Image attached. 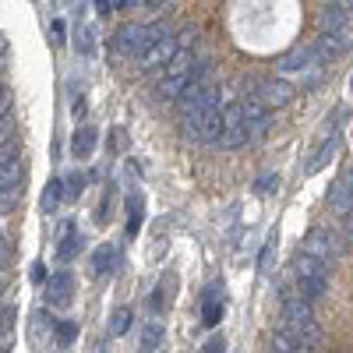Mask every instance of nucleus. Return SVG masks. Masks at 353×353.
Segmentation results:
<instances>
[{
  "mask_svg": "<svg viewBox=\"0 0 353 353\" xmlns=\"http://www.w3.org/2000/svg\"><path fill=\"white\" fill-rule=\"evenodd\" d=\"M276 188H279V176H276V173H261L258 181H254V191H258V194H269V191H276Z\"/></svg>",
  "mask_w": 353,
  "mask_h": 353,
  "instance_id": "obj_27",
  "label": "nucleus"
},
{
  "mask_svg": "<svg viewBox=\"0 0 353 353\" xmlns=\"http://www.w3.org/2000/svg\"><path fill=\"white\" fill-rule=\"evenodd\" d=\"M4 343H8V332H4V329H0V350H4Z\"/></svg>",
  "mask_w": 353,
  "mask_h": 353,
  "instance_id": "obj_40",
  "label": "nucleus"
},
{
  "mask_svg": "<svg viewBox=\"0 0 353 353\" xmlns=\"http://www.w3.org/2000/svg\"><path fill=\"white\" fill-rule=\"evenodd\" d=\"M258 96L265 99V106H286L293 99V88L283 81V78H265L258 85Z\"/></svg>",
  "mask_w": 353,
  "mask_h": 353,
  "instance_id": "obj_8",
  "label": "nucleus"
},
{
  "mask_svg": "<svg viewBox=\"0 0 353 353\" xmlns=\"http://www.w3.org/2000/svg\"><path fill=\"white\" fill-rule=\"evenodd\" d=\"M121 8H131V0H110V11H121Z\"/></svg>",
  "mask_w": 353,
  "mask_h": 353,
  "instance_id": "obj_36",
  "label": "nucleus"
},
{
  "mask_svg": "<svg viewBox=\"0 0 353 353\" xmlns=\"http://www.w3.org/2000/svg\"><path fill=\"white\" fill-rule=\"evenodd\" d=\"M11 110V88L4 85V81H0V117H4Z\"/></svg>",
  "mask_w": 353,
  "mask_h": 353,
  "instance_id": "obj_33",
  "label": "nucleus"
},
{
  "mask_svg": "<svg viewBox=\"0 0 353 353\" xmlns=\"http://www.w3.org/2000/svg\"><path fill=\"white\" fill-rule=\"evenodd\" d=\"M346 21H350V11L339 4H325L318 11V32H339V28H346Z\"/></svg>",
  "mask_w": 353,
  "mask_h": 353,
  "instance_id": "obj_9",
  "label": "nucleus"
},
{
  "mask_svg": "<svg viewBox=\"0 0 353 353\" xmlns=\"http://www.w3.org/2000/svg\"><path fill=\"white\" fill-rule=\"evenodd\" d=\"M92 28H81V53H88V50H92Z\"/></svg>",
  "mask_w": 353,
  "mask_h": 353,
  "instance_id": "obj_35",
  "label": "nucleus"
},
{
  "mask_svg": "<svg viewBox=\"0 0 353 353\" xmlns=\"http://www.w3.org/2000/svg\"><path fill=\"white\" fill-rule=\"evenodd\" d=\"M336 149H339V138H332V141H321L318 145V152L307 159V166H304V173H318L321 166H325L332 156H336Z\"/></svg>",
  "mask_w": 353,
  "mask_h": 353,
  "instance_id": "obj_16",
  "label": "nucleus"
},
{
  "mask_svg": "<svg viewBox=\"0 0 353 353\" xmlns=\"http://www.w3.org/2000/svg\"><path fill=\"white\" fill-rule=\"evenodd\" d=\"M145 4H149V8H163V4H166V0H145Z\"/></svg>",
  "mask_w": 353,
  "mask_h": 353,
  "instance_id": "obj_38",
  "label": "nucleus"
},
{
  "mask_svg": "<svg viewBox=\"0 0 353 353\" xmlns=\"http://www.w3.org/2000/svg\"><path fill=\"white\" fill-rule=\"evenodd\" d=\"M350 92H353V78H350Z\"/></svg>",
  "mask_w": 353,
  "mask_h": 353,
  "instance_id": "obj_42",
  "label": "nucleus"
},
{
  "mask_svg": "<svg viewBox=\"0 0 353 353\" xmlns=\"http://www.w3.org/2000/svg\"><path fill=\"white\" fill-rule=\"evenodd\" d=\"M205 353H223L226 350V343H223V336H212V339H205V346H201Z\"/></svg>",
  "mask_w": 353,
  "mask_h": 353,
  "instance_id": "obj_32",
  "label": "nucleus"
},
{
  "mask_svg": "<svg viewBox=\"0 0 353 353\" xmlns=\"http://www.w3.org/2000/svg\"><path fill=\"white\" fill-rule=\"evenodd\" d=\"M219 318H223V307L216 304V286H209V293H205V311H201V321H205V325H216Z\"/></svg>",
  "mask_w": 353,
  "mask_h": 353,
  "instance_id": "obj_24",
  "label": "nucleus"
},
{
  "mask_svg": "<svg viewBox=\"0 0 353 353\" xmlns=\"http://www.w3.org/2000/svg\"><path fill=\"white\" fill-rule=\"evenodd\" d=\"M96 141H99V131L85 124V128H78L74 138H71V152H74L78 159H85V156H92V152H96Z\"/></svg>",
  "mask_w": 353,
  "mask_h": 353,
  "instance_id": "obj_10",
  "label": "nucleus"
},
{
  "mask_svg": "<svg viewBox=\"0 0 353 353\" xmlns=\"http://www.w3.org/2000/svg\"><path fill=\"white\" fill-rule=\"evenodd\" d=\"M194 39H198V28H194V25H184L181 32H176V46H184V50H191Z\"/></svg>",
  "mask_w": 353,
  "mask_h": 353,
  "instance_id": "obj_29",
  "label": "nucleus"
},
{
  "mask_svg": "<svg viewBox=\"0 0 353 353\" xmlns=\"http://www.w3.org/2000/svg\"><path fill=\"white\" fill-rule=\"evenodd\" d=\"M8 50V43H4V36H0V53H4Z\"/></svg>",
  "mask_w": 353,
  "mask_h": 353,
  "instance_id": "obj_41",
  "label": "nucleus"
},
{
  "mask_svg": "<svg viewBox=\"0 0 353 353\" xmlns=\"http://www.w3.org/2000/svg\"><path fill=\"white\" fill-rule=\"evenodd\" d=\"M14 138V121H11V117L4 113V117H0V145H4V141H11Z\"/></svg>",
  "mask_w": 353,
  "mask_h": 353,
  "instance_id": "obj_30",
  "label": "nucleus"
},
{
  "mask_svg": "<svg viewBox=\"0 0 353 353\" xmlns=\"http://www.w3.org/2000/svg\"><path fill=\"white\" fill-rule=\"evenodd\" d=\"M244 141H251L248 134V117H244V103H226L223 106V134L216 141V149H241Z\"/></svg>",
  "mask_w": 353,
  "mask_h": 353,
  "instance_id": "obj_3",
  "label": "nucleus"
},
{
  "mask_svg": "<svg viewBox=\"0 0 353 353\" xmlns=\"http://www.w3.org/2000/svg\"><path fill=\"white\" fill-rule=\"evenodd\" d=\"M321 64V57L314 46H297V50H290L283 61H279V74H293V71H307V68H318Z\"/></svg>",
  "mask_w": 353,
  "mask_h": 353,
  "instance_id": "obj_7",
  "label": "nucleus"
},
{
  "mask_svg": "<svg viewBox=\"0 0 353 353\" xmlns=\"http://www.w3.org/2000/svg\"><path fill=\"white\" fill-rule=\"evenodd\" d=\"M191 71H194L191 50L176 46V53L170 57V64H166V71H163V78H159V85H156V96H159L163 103H176V99H181V92L188 88V81H191Z\"/></svg>",
  "mask_w": 353,
  "mask_h": 353,
  "instance_id": "obj_1",
  "label": "nucleus"
},
{
  "mask_svg": "<svg viewBox=\"0 0 353 353\" xmlns=\"http://www.w3.org/2000/svg\"><path fill=\"white\" fill-rule=\"evenodd\" d=\"M329 205H332L336 212H343V216L353 212V188L346 184V176L332 184V191H329Z\"/></svg>",
  "mask_w": 353,
  "mask_h": 353,
  "instance_id": "obj_13",
  "label": "nucleus"
},
{
  "mask_svg": "<svg viewBox=\"0 0 353 353\" xmlns=\"http://www.w3.org/2000/svg\"><path fill=\"white\" fill-rule=\"evenodd\" d=\"M21 194H25V181L11 184V188H0V212H11L14 205L21 201Z\"/></svg>",
  "mask_w": 353,
  "mask_h": 353,
  "instance_id": "obj_23",
  "label": "nucleus"
},
{
  "mask_svg": "<svg viewBox=\"0 0 353 353\" xmlns=\"http://www.w3.org/2000/svg\"><path fill=\"white\" fill-rule=\"evenodd\" d=\"M166 32V25H124L121 32L113 36V50L121 53V57H138L145 46H149L152 39H159Z\"/></svg>",
  "mask_w": 353,
  "mask_h": 353,
  "instance_id": "obj_2",
  "label": "nucleus"
},
{
  "mask_svg": "<svg viewBox=\"0 0 353 353\" xmlns=\"http://www.w3.org/2000/svg\"><path fill=\"white\" fill-rule=\"evenodd\" d=\"M301 251L332 261V258H339V254L346 251V237H343L339 230H311V233H307V241L301 244Z\"/></svg>",
  "mask_w": 353,
  "mask_h": 353,
  "instance_id": "obj_5",
  "label": "nucleus"
},
{
  "mask_svg": "<svg viewBox=\"0 0 353 353\" xmlns=\"http://www.w3.org/2000/svg\"><path fill=\"white\" fill-rule=\"evenodd\" d=\"M131 329V311L128 307H117L113 318H110V336H124Z\"/></svg>",
  "mask_w": 353,
  "mask_h": 353,
  "instance_id": "obj_25",
  "label": "nucleus"
},
{
  "mask_svg": "<svg viewBox=\"0 0 353 353\" xmlns=\"http://www.w3.org/2000/svg\"><path fill=\"white\" fill-rule=\"evenodd\" d=\"M92 272H96V276H113V272H117V248H110V244L96 248V254H92Z\"/></svg>",
  "mask_w": 353,
  "mask_h": 353,
  "instance_id": "obj_15",
  "label": "nucleus"
},
{
  "mask_svg": "<svg viewBox=\"0 0 353 353\" xmlns=\"http://www.w3.org/2000/svg\"><path fill=\"white\" fill-rule=\"evenodd\" d=\"M304 297L314 304V301H321L325 297V290H329V276H311V279H301V286H297Z\"/></svg>",
  "mask_w": 353,
  "mask_h": 353,
  "instance_id": "obj_17",
  "label": "nucleus"
},
{
  "mask_svg": "<svg viewBox=\"0 0 353 353\" xmlns=\"http://www.w3.org/2000/svg\"><path fill=\"white\" fill-rule=\"evenodd\" d=\"M241 103H244V117H248V134L261 138L265 131H269V106H265V99L258 92H248Z\"/></svg>",
  "mask_w": 353,
  "mask_h": 353,
  "instance_id": "obj_6",
  "label": "nucleus"
},
{
  "mask_svg": "<svg viewBox=\"0 0 353 353\" xmlns=\"http://www.w3.org/2000/svg\"><path fill=\"white\" fill-rule=\"evenodd\" d=\"M46 293H50V304H68V301H71V272H57V276H50Z\"/></svg>",
  "mask_w": 353,
  "mask_h": 353,
  "instance_id": "obj_11",
  "label": "nucleus"
},
{
  "mask_svg": "<svg viewBox=\"0 0 353 353\" xmlns=\"http://www.w3.org/2000/svg\"><path fill=\"white\" fill-rule=\"evenodd\" d=\"M78 339V321L74 318H64V321H57L53 325V343L57 346H71Z\"/></svg>",
  "mask_w": 353,
  "mask_h": 353,
  "instance_id": "obj_19",
  "label": "nucleus"
},
{
  "mask_svg": "<svg viewBox=\"0 0 353 353\" xmlns=\"http://www.w3.org/2000/svg\"><path fill=\"white\" fill-rule=\"evenodd\" d=\"M85 248V241H81V233H74V230H64V241H61V248H57V258H64V261H71L78 251Z\"/></svg>",
  "mask_w": 353,
  "mask_h": 353,
  "instance_id": "obj_22",
  "label": "nucleus"
},
{
  "mask_svg": "<svg viewBox=\"0 0 353 353\" xmlns=\"http://www.w3.org/2000/svg\"><path fill=\"white\" fill-rule=\"evenodd\" d=\"M343 237H346V244H353V212H346V219H343Z\"/></svg>",
  "mask_w": 353,
  "mask_h": 353,
  "instance_id": "obj_34",
  "label": "nucleus"
},
{
  "mask_svg": "<svg viewBox=\"0 0 353 353\" xmlns=\"http://www.w3.org/2000/svg\"><path fill=\"white\" fill-rule=\"evenodd\" d=\"M272 350L276 353H304V346H301V339L293 336L290 329H279L276 336H272Z\"/></svg>",
  "mask_w": 353,
  "mask_h": 353,
  "instance_id": "obj_21",
  "label": "nucleus"
},
{
  "mask_svg": "<svg viewBox=\"0 0 353 353\" xmlns=\"http://www.w3.org/2000/svg\"><path fill=\"white\" fill-rule=\"evenodd\" d=\"M21 181H25V163L18 156L0 166V188H11V184H21Z\"/></svg>",
  "mask_w": 353,
  "mask_h": 353,
  "instance_id": "obj_20",
  "label": "nucleus"
},
{
  "mask_svg": "<svg viewBox=\"0 0 353 353\" xmlns=\"http://www.w3.org/2000/svg\"><path fill=\"white\" fill-rule=\"evenodd\" d=\"M81 191H85V173H81V170L68 173V194H71V198H78Z\"/></svg>",
  "mask_w": 353,
  "mask_h": 353,
  "instance_id": "obj_28",
  "label": "nucleus"
},
{
  "mask_svg": "<svg viewBox=\"0 0 353 353\" xmlns=\"http://www.w3.org/2000/svg\"><path fill=\"white\" fill-rule=\"evenodd\" d=\"M159 346H163V321L152 318L149 325L141 329V350H145V353H152V350H159Z\"/></svg>",
  "mask_w": 353,
  "mask_h": 353,
  "instance_id": "obj_18",
  "label": "nucleus"
},
{
  "mask_svg": "<svg viewBox=\"0 0 353 353\" xmlns=\"http://www.w3.org/2000/svg\"><path fill=\"white\" fill-rule=\"evenodd\" d=\"M272 254H276V237H269V241H265V248H261V258H258V269L261 272L272 269Z\"/></svg>",
  "mask_w": 353,
  "mask_h": 353,
  "instance_id": "obj_26",
  "label": "nucleus"
},
{
  "mask_svg": "<svg viewBox=\"0 0 353 353\" xmlns=\"http://www.w3.org/2000/svg\"><path fill=\"white\" fill-rule=\"evenodd\" d=\"M339 4H343V8H346V11L353 14V0H339Z\"/></svg>",
  "mask_w": 353,
  "mask_h": 353,
  "instance_id": "obj_39",
  "label": "nucleus"
},
{
  "mask_svg": "<svg viewBox=\"0 0 353 353\" xmlns=\"http://www.w3.org/2000/svg\"><path fill=\"white\" fill-rule=\"evenodd\" d=\"M61 198H64V181L61 176H53V181L43 188V198H39V209L50 216V212H57L61 209Z\"/></svg>",
  "mask_w": 353,
  "mask_h": 353,
  "instance_id": "obj_14",
  "label": "nucleus"
},
{
  "mask_svg": "<svg viewBox=\"0 0 353 353\" xmlns=\"http://www.w3.org/2000/svg\"><path fill=\"white\" fill-rule=\"evenodd\" d=\"M297 276H301V279H311V276H329V261H325V258H318V254L301 251V258H297Z\"/></svg>",
  "mask_w": 353,
  "mask_h": 353,
  "instance_id": "obj_12",
  "label": "nucleus"
},
{
  "mask_svg": "<svg viewBox=\"0 0 353 353\" xmlns=\"http://www.w3.org/2000/svg\"><path fill=\"white\" fill-rule=\"evenodd\" d=\"M173 53H176V36L166 28V32H163L159 39H152L149 46H145V50L134 57V64H138V71H141V74H149V71H156V68H166Z\"/></svg>",
  "mask_w": 353,
  "mask_h": 353,
  "instance_id": "obj_4",
  "label": "nucleus"
},
{
  "mask_svg": "<svg viewBox=\"0 0 353 353\" xmlns=\"http://www.w3.org/2000/svg\"><path fill=\"white\" fill-rule=\"evenodd\" d=\"M8 254H11V251H8V244L0 241V269H4V261H8Z\"/></svg>",
  "mask_w": 353,
  "mask_h": 353,
  "instance_id": "obj_37",
  "label": "nucleus"
},
{
  "mask_svg": "<svg viewBox=\"0 0 353 353\" xmlns=\"http://www.w3.org/2000/svg\"><path fill=\"white\" fill-rule=\"evenodd\" d=\"M18 156V145H14V138L11 141H4V145H0V166H4V163H11Z\"/></svg>",
  "mask_w": 353,
  "mask_h": 353,
  "instance_id": "obj_31",
  "label": "nucleus"
}]
</instances>
